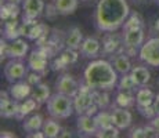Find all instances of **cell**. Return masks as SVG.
Segmentation results:
<instances>
[{"label":"cell","mask_w":159,"mask_h":138,"mask_svg":"<svg viewBox=\"0 0 159 138\" xmlns=\"http://www.w3.org/2000/svg\"><path fill=\"white\" fill-rule=\"evenodd\" d=\"M129 15L127 0H100L94 11V25L100 32H116L119 28H123Z\"/></svg>","instance_id":"1"},{"label":"cell","mask_w":159,"mask_h":138,"mask_svg":"<svg viewBox=\"0 0 159 138\" xmlns=\"http://www.w3.org/2000/svg\"><path fill=\"white\" fill-rule=\"evenodd\" d=\"M119 73L116 72L111 61L93 60L86 66L83 73L84 83L91 90L111 91L118 86Z\"/></svg>","instance_id":"2"},{"label":"cell","mask_w":159,"mask_h":138,"mask_svg":"<svg viewBox=\"0 0 159 138\" xmlns=\"http://www.w3.org/2000/svg\"><path fill=\"white\" fill-rule=\"evenodd\" d=\"M47 112L51 118L57 120H65L71 118L72 113L75 112V105H73V98L68 97L65 94L56 93L51 94L47 102Z\"/></svg>","instance_id":"3"},{"label":"cell","mask_w":159,"mask_h":138,"mask_svg":"<svg viewBox=\"0 0 159 138\" xmlns=\"http://www.w3.org/2000/svg\"><path fill=\"white\" fill-rule=\"evenodd\" d=\"M139 58L145 65L159 68V38H149L139 50Z\"/></svg>","instance_id":"4"},{"label":"cell","mask_w":159,"mask_h":138,"mask_svg":"<svg viewBox=\"0 0 159 138\" xmlns=\"http://www.w3.org/2000/svg\"><path fill=\"white\" fill-rule=\"evenodd\" d=\"M145 42V33L144 28H130V29L123 30V44L125 53H137Z\"/></svg>","instance_id":"5"},{"label":"cell","mask_w":159,"mask_h":138,"mask_svg":"<svg viewBox=\"0 0 159 138\" xmlns=\"http://www.w3.org/2000/svg\"><path fill=\"white\" fill-rule=\"evenodd\" d=\"M28 65L22 62V60H18V58H11L7 64L3 68V73H4V78L8 83H15L20 82L22 79L26 78V73H28Z\"/></svg>","instance_id":"6"},{"label":"cell","mask_w":159,"mask_h":138,"mask_svg":"<svg viewBox=\"0 0 159 138\" xmlns=\"http://www.w3.org/2000/svg\"><path fill=\"white\" fill-rule=\"evenodd\" d=\"M54 87H56V93L65 94V96L72 97V98H75L76 96H78L79 91H80L78 80H76L72 75H69V73H64V75H61L60 78L57 79Z\"/></svg>","instance_id":"7"},{"label":"cell","mask_w":159,"mask_h":138,"mask_svg":"<svg viewBox=\"0 0 159 138\" xmlns=\"http://www.w3.org/2000/svg\"><path fill=\"white\" fill-rule=\"evenodd\" d=\"M44 0H24L22 2V14L24 22H33L36 18L43 14Z\"/></svg>","instance_id":"8"},{"label":"cell","mask_w":159,"mask_h":138,"mask_svg":"<svg viewBox=\"0 0 159 138\" xmlns=\"http://www.w3.org/2000/svg\"><path fill=\"white\" fill-rule=\"evenodd\" d=\"M0 97H2V102H0V115H2V118H15L18 113V108H20V101L14 100L8 91H2Z\"/></svg>","instance_id":"9"},{"label":"cell","mask_w":159,"mask_h":138,"mask_svg":"<svg viewBox=\"0 0 159 138\" xmlns=\"http://www.w3.org/2000/svg\"><path fill=\"white\" fill-rule=\"evenodd\" d=\"M94 93L90 87H87L84 90H82L78 93V96L73 98V105H75V110L82 115V113H86V110L90 108L91 105H94Z\"/></svg>","instance_id":"10"},{"label":"cell","mask_w":159,"mask_h":138,"mask_svg":"<svg viewBox=\"0 0 159 138\" xmlns=\"http://www.w3.org/2000/svg\"><path fill=\"white\" fill-rule=\"evenodd\" d=\"M76 127H78L79 133H82L83 136H96L97 131L100 130L94 116H90L87 113H82L78 116Z\"/></svg>","instance_id":"11"},{"label":"cell","mask_w":159,"mask_h":138,"mask_svg":"<svg viewBox=\"0 0 159 138\" xmlns=\"http://www.w3.org/2000/svg\"><path fill=\"white\" fill-rule=\"evenodd\" d=\"M112 123L119 130H127L133 123V115H131L129 108L118 106L112 110Z\"/></svg>","instance_id":"12"},{"label":"cell","mask_w":159,"mask_h":138,"mask_svg":"<svg viewBox=\"0 0 159 138\" xmlns=\"http://www.w3.org/2000/svg\"><path fill=\"white\" fill-rule=\"evenodd\" d=\"M29 51V44L26 40L21 38H15L7 44V57L22 60L26 57Z\"/></svg>","instance_id":"13"},{"label":"cell","mask_w":159,"mask_h":138,"mask_svg":"<svg viewBox=\"0 0 159 138\" xmlns=\"http://www.w3.org/2000/svg\"><path fill=\"white\" fill-rule=\"evenodd\" d=\"M100 51H101V43L96 38H84L79 48V53L84 58H96Z\"/></svg>","instance_id":"14"},{"label":"cell","mask_w":159,"mask_h":138,"mask_svg":"<svg viewBox=\"0 0 159 138\" xmlns=\"http://www.w3.org/2000/svg\"><path fill=\"white\" fill-rule=\"evenodd\" d=\"M28 66L35 73H43L47 68V54L40 50L32 51L28 58Z\"/></svg>","instance_id":"15"},{"label":"cell","mask_w":159,"mask_h":138,"mask_svg":"<svg viewBox=\"0 0 159 138\" xmlns=\"http://www.w3.org/2000/svg\"><path fill=\"white\" fill-rule=\"evenodd\" d=\"M8 93H10V96L13 97L14 100H17V101H20L21 102V101L26 100V98L30 96V93H32V86H30L28 82L26 83L22 82V80L15 82L10 87Z\"/></svg>","instance_id":"16"},{"label":"cell","mask_w":159,"mask_h":138,"mask_svg":"<svg viewBox=\"0 0 159 138\" xmlns=\"http://www.w3.org/2000/svg\"><path fill=\"white\" fill-rule=\"evenodd\" d=\"M130 76L137 87L147 86L148 82L151 80V72L147 66H133L130 70Z\"/></svg>","instance_id":"17"},{"label":"cell","mask_w":159,"mask_h":138,"mask_svg":"<svg viewBox=\"0 0 159 138\" xmlns=\"http://www.w3.org/2000/svg\"><path fill=\"white\" fill-rule=\"evenodd\" d=\"M111 62H112V65H114V68L116 69V72H118L119 75H127V73H130L131 68H133L126 53L115 54L114 57H112Z\"/></svg>","instance_id":"18"},{"label":"cell","mask_w":159,"mask_h":138,"mask_svg":"<svg viewBox=\"0 0 159 138\" xmlns=\"http://www.w3.org/2000/svg\"><path fill=\"white\" fill-rule=\"evenodd\" d=\"M83 42V35H82V30L79 28H71L69 32L66 33L65 39H64V44L65 48H71V50H79L80 44Z\"/></svg>","instance_id":"19"},{"label":"cell","mask_w":159,"mask_h":138,"mask_svg":"<svg viewBox=\"0 0 159 138\" xmlns=\"http://www.w3.org/2000/svg\"><path fill=\"white\" fill-rule=\"evenodd\" d=\"M155 96L157 94L151 90V88L145 87H139L136 90V106H149L154 104Z\"/></svg>","instance_id":"20"},{"label":"cell","mask_w":159,"mask_h":138,"mask_svg":"<svg viewBox=\"0 0 159 138\" xmlns=\"http://www.w3.org/2000/svg\"><path fill=\"white\" fill-rule=\"evenodd\" d=\"M30 97L38 102V105L40 104H44L48 101V98L51 97V91L50 87H48L46 83H38L32 87V93H30Z\"/></svg>","instance_id":"21"},{"label":"cell","mask_w":159,"mask_h":138,"mask_svg":"<svg viewBox=\"0 0 159 138\" xmlns=\"http://www.w3.org/2000/svg\"><path fill=\"white\" fill-rule=\"evenodd\" d=\"M79 7V0H54L56 13L60 15H71Z\"/></svg>","instance_id":"22"},{"label":"cell","mask_w":159,"mask_h":138,"mask_svg":"<svg viewBox=\"0 0 159 138\" xmlns=\"http://www.w3.org/2000/svg\"><path fill=\"white\" fill-rule=\"evenodd\" d=\"M44 124V119L40 113H35V115L29 116L28 119H25L22 123V128L26 131L28 134H33V133H38L39 130L43 128Z\"/></svg>","instance_id":"23"},{"label":"cell","mask_w":159,"mask_h":138,"mask_svg":"<svg viewBox=\"0 0 159 138\" xmlns=\"http://www.w3.org/2000/svg\"><path fill=\"white\" fill-rule=\"evenodd\" d=\"M56 120H57V119H54V118L44 120L43 128H42L44 137H47V138H57V137L61 136V131H62V128H61V126L58 124Z\"/></svg>","instance_id":"24"},{"label":"cell","mask_w":159,"mask_h":138,"mask_svg":"<svg viewBox=\"0 0 159 138\" xmlns=\"http://www.w3.org/2000/svg\"><path fill=\"white\" fill-rule=\"evenodd\" d=\"M136 102V96H133V91L127 90H119L115 98V105L122 106V108H130Z\"/></svg>","instance_id":"25"},{"label":"cell","mask_w":159,"mask_h":138,"mask_svg":"<svg viewBox=\"0 0 159 138\" xmlns=\"http://www.w3.org/2000/svg\"><path fill=\"white\" fill-rule=\"evenodd\" d=\"M36 105H38V102H36L32 97L26 98V100H24V101H21V102H20V108H18V113H17V116H15V118L20 119V120H21V119H24L25 116H28L32 110H35Z\"/></svg>","instance_id":"26"},{"label":"cell","mask_w":159,"mask_h":138,"mask_svg":"<svg viewBox=\"0 0 159 138\" xmlns=\"http://www.w3.org/2000/svg\"><path fill=\"white\" fill-rule=\"evenodd\" d=\"M94 119H96L97 124H98L100 128L108 127V126H112V112H107V110H98V112L94 115Z\"/></svg>","instance_id":"27"},{"label":"cell","mask_w":159,"mask_h":138,"mask_svg":"<svg viewBox=\"0 0 159 138\" xmlns=\"http://www.w3.org/2000/svg\"><path fill=\"white\" fill-rule=\"evenodd\" d=\"M94 93V102L98 105V108L105 109L109 105V94L105 90H93Z\"/></svg>","instance_id":"28"},{"label":"cell","mask_w":159,"mask_h":138,"mask_svg":"<svg viewBox=\"0 0 159 138\" xmlns=\"http://www.w3.org/2000/svg\"><path fill=\"white\" fill-rule=\"evenodd\" d=\"M116 87H118V90H127V91H134V90L139 88L136 86V83L133 82V79H131L130 73H127V75H122V78L119 79Z\"/></svg>","instance_id":"29"},{"label":"cell","mask_w":159,"mask_h":138,"mask_svg":"<svg viewBox=\"0 0 159 138\" xmlns=\"http://www.w3.org/2000/svg\"><path fill=\"white\" fill-rule=\"evenodd\" d=\"M119 128L116 126H108V127H104V128H100L97 131L96 137H100V138H116L119 136Z\"/></svg>","instance_id":"30"},{"label":"cell","mask_w":159,"mask_h":138,"mask_svg":"<svg viewBox=\"0 0 159 138\" xmlns=\"http://www.w3.org/2000/svg\"><path fill=\"white\" fill-rule=\"evenodd\" d=\"M143 26V21L140 20V17L137 14H131L129 15V18L126 20L123 25V30L125 29H130V28H141Z\"/></svg>","instance_id":"31"},{"label":"cell","mask_w":159,"mask_h":138,"mask_svg":"<svg viewBox=\"0 0 159 138\" xmlns=\"http://www.w3.org/2000/svg\"><path fill=\"white\" fill-rule=\"evenodd\" d=\"M137 110L140 112V115L141 116H144L145 119H154L155 116H157V113H155V109H154V106L152 105H149V106H137Z\"/></svg>","instance_id":"32"},{"label":"cell","mask_w":159,"mask_h":138,"mask_svg":"<svg viewBox=\"0 0 159 138\" xmlns=\"http://www.w3.org/2000/svg\"><path fill=\"white\" fill-rule=\"evenodd\" d=\"M75 51L76 50H71V48H66L64 51L62 55H61V60L64 61V64H72L78 60V55H76Z\"/></svg>","instance_id":"33"},{"label":"cell","mask_w":159,"mask_h":138,"mask_svg":"<svg viewBox=\"0 0 159 138\" xmlns=\"http://www.w3.org/2000/svg\"><path fill=\"white\" fill-rule=\"evenodd\" d=\"M157 137H159L158 131L155 130L151 124L145 126V127H144V138H157Z\"/></svg>","instance_id":"34"},{"label":"cell","mask_w":159,"mask_h":138,"mask_svg":"<svg viewBox=\"0 0 159 138\" xmlns=\"http://www.w3.org/2000/svg\"><path fill=\"white\" fill-rule=\"evenodd\" d=\"M149 124L152 126V127L155 128V130L159 133V115H157L154 119H151V122H149Z\"/></svg>","instance_id":"35"},{"label":"cell","mask_w":159,"mask_h":138,"mask_svg":"<svg viewBox=\"0 0 159 138\" xmlns=\"http://www.w3.org/2000/svg\"><path fill=\"white\" fill-rule=\"evenodd\" d=\"M152 106H154V109H155V113L159 115V94L155 96V100H154V104H152Z\"/></svg>","instance_id":"36"},{"label":"cell","mask_w":159,"mask_h":138,"mask_svg":"<svg viewBox=\"0 0 159 138\" xmlns=\"http://www.w3.org/2000/svg\"><path fill=\"white\" fill-rule=\"evenodd\" d=\"M6 2H7V3H11V4H22V2H24V0H6Z\"/></svg>","instance_id":"37"},{"label":"cell","mask_w":159,"mask_h":138,"mask_svg":"<svg viewBox=\"0 0 159 138\" xmlns=\"http://www.w3.org/2000/svg\"><path fill=\"white\" fill-rule=\"evenodd\" d=\"M157 2H158V3H159V0H157Z\"/></svg>","instance_id":"38"}]
</instances>
